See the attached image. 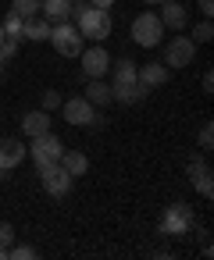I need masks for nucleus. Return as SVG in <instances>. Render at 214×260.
Returning a JSON list of instances; mask_svg holds the SVG:
<instances>
[{
	"mask_svg": "<svg viewBox=\"0 0 214 260\" xmlns=\"http://www.w3.org/2000/svg\"><path fill=\"white\" fill-rule=\"evenodd\" d=\"M61 114H65V121H68L72 128H89L97 107H93L86 96H72V100H61Z\"/></svg>",
	"mask_w": 214,
	"mask_h": 260,
	"instance_id": "9",
	"label": "nucleus"
},
{
	"mask_svg": "<svg viewBox=\"0 0 214 260\" xmlns=\"http://www.w3.org/2000/svg\"><path fill=\"white\" fill-rule=\"evenodd\" d=\"M11 11L29 18V15H40V0H11Z\"/></svg>",
	"mask_w": 214,
	"mask_h": 260,
	"instance_id": "22",
	"label": "nucleus"
},
{
	"mask_svg": "<svg viewBox=\"0 0 214 260\" xmlns=\"http://www.w3.org/2000/svg\"><path fill=\"white\" fill-rule=\"evenodd\" d=\"M15 242V228H11V221H0V249H8Z\"/></svg>",
	"mask_w": 214,
	"mask_h": 260,
	"instance_id": "25",
	"label": "nucleus"
},
{
	"mask_svg": "<svg viewBox=\"0 0 214 260\" xmlns=\"http://www.w3.org/2000/svg\"><path fill=\"white\" fill-rule=\"evenodd\" d=\"M189 40H193L196 47H200V43H210V40H214V22H210V18L196 22V25H193V36H189Z\"/></svg>",
	"mask_w": 214,
	"mask_h": 260,
	"instance_id": "21",
	"label": "nucleus"
},
{
	"mask_svg": "<svg viewBox=\"0 0 214 260\" xmlns=\"http://www.w3.org/2000/svg\"><path fill=\"white\" fill-rule=\"evenodd\" d=\"M161 4H164V11L157 15L161 25L171 29V32H182V29L189 25V11H186V4H178V0H161Z\"/></svg>",
	"mask_w": 214,
	"mask_h": 260,
	"instance_id": "13",
	"label": "nucleus"
},
{
	"mask_svg": "<svg viewBox=\"0 0 214 260\" xmlns=\"http://www.w3.org/2000/svg\"><path fill=\"white\" fill-rule=\"evenodd\" d=\"M136 79H139L146 89H157V86H164V82L171 79V72H168V64H161V61H150V64L136 68Z\"/></svg>",
	"mask_w": 214,
	"mask_h": 260,
	"instance_id": "14",
	"label": "nucleus"
},
{
	"mask_svg": "<svg viewBox=\"0 0 214 260\" xmlns=\"http://www.w3.org/2000/svg\"><path fill=\"white\" fill-rule=\"evenodd\" d=\"M61 168H65L72 178H82V175L89 171V157H86L82 150H65V153H61Z\"/></svg>",
	"mask_w": 214,
	"mask_h": 260,
	"instance_id": "19",
	"label": "nucleus"
},
{
	"mask_svg": "<svg viewBox=\"0 0 214 260\" xmlns=\"http://www.w3.org/2000/svg\"><path fill=\"white\" fill-rule=\"evenodd\" d=\"M4 68H8V61H4V57H0V79H4Z\"/></svg>",
	"mask_w": 214,
	"mask_h": 260,
	"instance_id": "31",
	"label": "nucleus"
},
{
	"mask_svg": "<svg viewBox=\"0 0 214 260\" xmlns=\"http://www.w3.org/2000/svg\"><path fill=\"white\" fill-rule=\"evenodd\" d=\"M161 47H164V64L168 68H189L193 57H196V43L189 36H175V40H168Z\"/></svg>",
	"mask_w": 214,
	"mask_h": 260,
	"instance_id": "7",
	"label": "nucleus"
},
{
	"mask_svg": "<svg viewBox=\"0 0 214 260\" xmlns=\"http://www.w3.org/2000/svg\"><path fill=\"white\" fill-rule=\"evenodd\" d=\"M196 8H200L203 18H214V0H196Z\"/></svg>",
	"mask_w": 214,
	"mask_h": 260,
	"instance_id": "28",
	"label": "nucleus"
},
{
	"mask_svg": "<svg viewBox=\"0 0 214 260\" xmlns=\"http://www.w3.org/2000/svg\"><path fill=\"white\" fill-rule=\"evenodd\" d=\"M40 182H43L47 196L61 200V196H68V189H72V182H75V178L61 168V160H54V164H40Z\"/></svg>",
	"mask_w": 214,
	"mask_h": 260,
	"instance_id": "6",
	"label": "nucleus"
},
{
	"mask_svg": "<svg viewBox=\"0 0 214 260\" xmlns=\"http://www.w3.org/2000/svg\"><path fill=\"white\" fill-rule=\"evenodd\" d=\"M40 15H43L50 25L72 22V0H40Z\"/></svg>",
	"mask_w": 214,
	"mask_h": 260,
	"instance_id": "15",
	"label": "nucleus"
},
{
	"mask_svg": "<svg viewBox=\"0 0 214 260\" xmlns=\"http://www.w3.org/2000/svg\"><path fill=\"white\" fill-rule=\"evenodd\" d=\"M61 153H65V143H61L54 132L36 136L33 146H29V157L36 160V168H40V164H54V160H61Z\"/></svg>",
	"mask_w": 214,
	"mask_h": 260,
	"instance_id": "10",
	"label": "nucleus"
},
{
	"mask_svg": "<svg viewBox=\"0 0 214 260\" xmlns=\"http://www.w3.org/2000/svg\"><path fill=\"white\" fill-rule=\"evenodd\" d=\"M0 43H4V25H0Z\"/></svg>",
	"mask_w": 214,
	"mask_h": 260,
	"instance_id": "32",
	"label": "nucleus"
},
{
	"mask_svg": "<svg viewBox=\"0 0 214 260\" xmlns=\"http://www.w3.org/2000/svg\"><path fill=\"white\" fill-rule=\"evenodd\" d=\"M43 132H50V114H47V111H33V114L22 118V136L36 139V136H43Z\"/></svg>",
	"mask_w": 214,
	"mask_h": 260,
	"instance_id": "18",
	"label": "nucleus"
},
{
	"mask_svg": "<svg viewBox=\"0 0 214 260\" xmlns=\"http://www.w3.org/2000/svg\"><path fill=\"white\" fill-rule=\"evenodd\" d=\"M210 89H214V72L207 68V72H203V93H210Z\"/></svg>",
	"mask_w": 214,
	"mask_h": 260,
	"instance_id": "30",
	"label": "nucleus"
},
{
	"mask_svg": "<svg viewBox=\"0 0 214 260\" xmlns=\"http://www.w3.org/2000/svg\"><path fill=\"white\" fill-rule=\"evenodd\" d=\"M72 25L82 32V40H89V43H104L107 36H111V29H114V22H111V11H100V8H89L86 0H72Z\"/></svg>",
	"mask_w": 214,
	"mask_h": 260,
	"instance_id": "1",
	"label": "nucleus"
},
{
	"mask_svg": "<svg viewBox=\"0 0 214 260\" xmlns=\"http://www.w3.org/2000/svg\"><path fill=\"white\" fill-rule=\"evenodd\" d=\"M22 15H15V11H8L4 15V22H0V25H4V40H22Z\"/></svg>",
	"mask_w": 214,
	"mask_h": 260,
	"instance_id": "20",
	"label": "nucleus"
},
{
	"mask_svg": "<svg viewBox=\"0 0 214 260\" xmlns=\"http://www.w3.org/2000/svg\"><path fill=\"white\" fill-rule=\"evenodd\" d=\"M114 72H111V96L118 100V104H143L146 96H150V89L136 79V64L132 61H114L111 64Z\"/></svg>",
	"mask_w": 214,
	"mask_h": 260,
	"instance_id": "2",
	"label": "nucleus"
},
{
	"mask_svg": "<svg viewBox=\"0 0 214 260\" xmlns=\"http://www.w3.org/2000/svg\"><path fill=\"white\" fill-rule=\"evenodd\" d=\"M86 4H89V8H100V11H111L118 0H86Z\"/></svg>",
	"mask_w": 214,
	"mask_h": 260,
	"instance_id": "29",
	"label": "nucleus"
},
{
	"mask_svg": "<svg viewBox=\"0 0 214 260\" xmlns=\"http://www.w3.org/2000/svg\"><path fill=\"white\" fill-rule=\"evenodd\" d=\"M82 96H86V100H89L97 111H104L107 104H114V96H111V82H107V79H89Z\"/></svg>",
	"mask_w": 214,
	"mask_h": 260,
	"instance_id": "16",
	"label": "nucleus"
},
{
	"mask_svg": "<svg viewBox=\"0 0 214 260\" xmlns=\"http://www.w3.org/2000/svg\"><path fill=\"white\" fill-rule=\"evenodd\" d=\"M143 4H161V0H143Z\"/></svg>",
	"mask_w": 214,
	"mask_h": 260,
	"instance_id": "33",
	"label": "nucleus"
},
{
	"mask_svg": "<svg viewBox=\"0 0 214 260\" xmlns=\"http://www.w3.org/2000/svg\"><path fill=\"white\" fill-rule=\"evenodd\" d=\"M4 256H8V249H0V260H4Z\"/></svg>",
	"mask_w": 214,
	"mask_h": 260,
	"instance_id": "34",
	"label": "nucleus"
},
{
	"mask_svg": "<svg viewBox=\"0 0 214 260\" xmlns=\"http://www.w3.org/2000/svg\"><path fill=\"white\" fill-rule=\"evenodd\" d=\"M25 157H29V150L22 146V139H15V136L0 139V171H15Z\"/></svg>",
	"mask_w": 214,
	"mask_h": 260,
	"instance_id": "12",
	"label": "nucleus"
},
{
	"mask_svg": "<svg viewBox=\"0 0 214 260\" xmlns=\"http://www.w3.org/2000/svg\"><path fill=\"white\" fill-rule=\"evenodd\" d=\"M210 146H214V125L207 121V125L200 128V150H210Z\"/></svg>",
	"mask_w": 214,
	"mask_h": 260,
	"instance_id": "26",
	"label": "nucleus"
},
{
	"mask_svg": "<svg viewBox=\"0 0 214 260\" xmlns=\"http://www.w3.org/2000/svg\"><path fill=\"white\" fill-rule=\"evenodd\" d=\"M50 43H54V50L61 54V57H79L82 54V32L72 25V22H61V25H50V36H47Z\"/></svg>",
	"mask_w": 214,
	"mask_h": 260,
	"instance_id": "4",
	"label": "nucleus"
},
{
	"mask_svg": "<svg viewBox=\"0 0 214 260\" xmlns=\"http://www.w3.org/2000/svg\"><path fill=\"white\" fill-rule=\"evenodd\" d=\"M61 100H65V96H61L57 89H47V93L40 96V111H47V114H50V111H57V107H61Z\"/></svg>",
	"mask_w": 214,
	"mask_h": 260,
	"instance_id": "24",
	"label": "nucleus"
},
{
	"mask_svg": "<svg viewBox=\"0 0 214 260\" xmlns=\"http://www.w3.org/2000/svg\"><path fill=\"white\" fill-rule=\"evenodd\" d=\"M50 36V22L43 18V15H29L25 22H22V40H33V43H43Z\"/></svg>",
	"mask_w": 214,
	"mask_h": 260,
	"instance_id": "17",
	"label": "nucleus"
},
{
	"mask_svg": "<svg viewBox=\"0 0 214 260\" xmlns=\"http://www.w3.org/2000/svg\"><path fill=\"white\" fill-rule=\"evenodd\" d=\"M186 175H189V182L196 185V192H200L203 200H210V196H214V175H210V168H207V160H203V157L189 160Z\"/></svg>",
	"mask_w": 214,
	"mask_h": 260,
	"instance_id": "11",
	"label": "nucleus"
},
{
	"mask_svg": "<svg viewBox=\"0 0 214 260\" xmlns=\"http://www.w3.org/2000/svg\"><path fill=\"white\" fill-rule=\"evenodd\" d=\"M193 224H196V217H193V207H189V203H171V207L164 210V217H161V232L171 235V239L186 235Z\"/></svg>",
	"mask_w": 214,
	"mask_h": 260,
	"instance_id": "5",
	"label": "nucleus"
},
{
	"mask_svg": "<svg viewBox=\"0 0 214 260\" xmlns=\"http://www.w3.org/2000/svg\"><path fill=\"white\" fill-rule=\"evenodd\" d=\"M8 256H11V260H36L40 253H36L33 246H22V242H11V246H8Z\"/></svg>",
	"mask_w": 214,
	"mask_h": 260,
	"instance_id": "23",
	"label": "nucleus"
},
{
	"mask_svg": "<svg viewBox=\"0 0 214 260\" xmlns=\"http://www.w3.org/2000/svg\"><path fill=\"white\" fill-rule=\"evenodd\" d=\"M18 43H22V40H4V43H0V57L11 61V57L18 54Z\"/></svg>",
	"mask_w": 214,
	"mask_h": 260,
	"instance_id": "27",
	"label": "nucleus"
},
{
	"mask_svg": "<svg viewBox=\"0 0 214 260\" xmlns=\"http://www.w3.org/2000/svg\"><path fill=\"white\" fill-rule=\"evenodd\" d=\"M129 32H132V43L143 47V50H154V47L164 43V25H161L157 11H139L132 18V29Z\"/></svg>",
	"mask_w": 214,
	"mask_h": 260,
	"instance_id": "3",
	"label": "nucleus"
},
{
	"mask_svg": "<svg viewBox=\"0 0 214 260\" xmlns=\"http://www.w3.org/2000/svg\"><path fill=\"white\" fill-rule=\"evenodd\" d=\"M79 61H82V75H86V79H107V72H111V54H107L100 43L82 47Z\"/></svg>",
	"mask_w": 214,
	"mask_h": 260,
	"instance_id": "8",
	"label": "nucleus"
}]
</instances>
